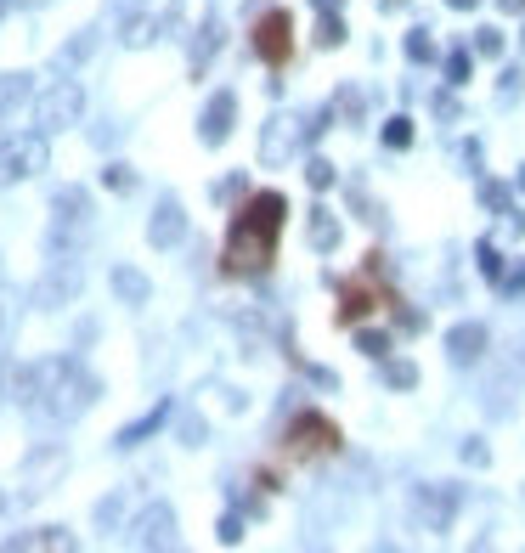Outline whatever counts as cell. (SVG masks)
<instances>
[{
    "label": "cell",
    "instance_id": "cell-1",
    "mask_svg": "<svg viewBox=\"0 0 525 553\" xmlns=\"http://www.w3.org/2000/svg\"><path fill=\"white\" fill-rule=\"evenodd\" d=\"M283 226H288V198L283 193H249L232 209V226H226V243H221V271L226 276H266L277 266V243H283Z\"/></svg>",
    "mask_w": 525,
    "mask_h": 553
},
{
    "label": "cell",
    "instance_id": "cell-2",
    "mask_svg": "<svg viewBox=\"0 0 525 553\" xmlns=\"http://www.w3.org/2000/svg\"><path fill=\"white\" fill-rule=\"evenodd\" d=\"M373 311L402 316L407 328L418 322V316H407V311H402V294H395V288L385 283V254H367L362 276H350V283L339 288V311H333V322H339V328H362Z\"/></svg>",
    "mask_w": 525,
    "mask_h": 553
},
{
    "label": "cell",
    "instance_id": "cell-3",
    "mask_svg": "<svg viewBox=\"0 0 525 553\" xmlns=\"http://www.w3.org/2000/svg\"><path fill=\"white\" fill-rule=\"evenodd\" d=\"M96 401V378L79 361H40V407L51 418H79Z\"/></svg>",
    "mask_w": 525,
    "mask_h": 553
},
{
    "label": "cell",
    "instance_id": "cell-4",
    "mask_svg": "<svg viewBox=\"0 0 525 553\" xmlns=\"http://www.w3.org/2000/svg\"><path fill=\"white\" fill-rule=\"evenodd\" d=\"M339 446H345L339 423H333L328 412H317V407L294 412V418H288V430H283V458H288V463H322V458H339Z\"/></svg>",
    "mask_w": 525,
    "mask_h": 553
},
{
    "label": "cell",
    "instance_id": "cell-5",
    "mask_svg": "<svg viewBox=\"0 0 525 553\" xmlns=\"http://www.w3.org/2000/svg\"><path fill=\"white\" fill-rule=\"evenodd\" d=\"M46 164H51V136H40V131L0 136V186L29 181V176H40Z\"/></svg>",
    "mask_w": 525,
    "mask_h": 553
},
{
    "label": "cell",
    "instance_id": "cell-6",
    "mask_svg": "<svg viewBox=\"0 0 525 553\" xmlns=\"http://www.w3.org/2000/svg\"><path fill=\"white\" fill-rule=\"evenodd\" d=\"M79 113H86V91H79V79H57V85H46V91L34 96V131L40 136L74 131Z\"/></svg>",
    "mask_w": 525,
    "mask_h": 553
},
{
    "label": "cell",
    "instance_id": "cell-7",
    "mask_svg": "<svg viewBox=\"0 0 525 553\" xmlns=\"http://www.w3.org/2000/svg\"><path fill=\"white\" fill-rule=\"evenodd\" d=\"M249 46H255V57L266 62V68H283V62L294 57V17L283 6H271L255 17V29H249Z\"/></svg>",
    "mask_w": 525,
    "mask_h": 553
},
{
    "label": "cell",
    "instance_id": "cell-8",
    "mask_svg": "<svg viewBox=\"0 0 525 553\" xmlns=\"http://www.w3.org/2000/svg\"><path fill=\"white\" fill-rule=\"evenodd\" d=\"M62 469H68V452H62V446H40V452H29V463H23V497H46L51 485L62 480Z\"/></svg>",
    "mask_w": 525,
    "mask_h": 553
},
{
    "label": "cell",
    "instance_id": "cell-9",
    "mask_svg": "<svg viewBox=\"0 0 525 553\" xmlns=\"http://www.w3.org/2000/svg\"><path fill=\"white\" fill-rule=\"evenodd\" d=\"M232 124H238V96L232 91H215V96H209V108H204V119H198L204 147H221L226 136H232Z\"/></svg>",
    "mask_w": 525,
    "mask_h": 553
},
{
    "label": "cell",
    "instance_id": "cell-10",
    "mask_svg": "<svg viewBox=\"0 0 525 553\" xmlns=\"http://www.w3.org/2000/svg\"><path fill=\"white\" fill-rule=\"evenodd\" d=\"M294 153H300V119L277 113L266 124V136H260V164H288Z\"/></svg>",
    "mask_w": 525,
    "mask_h": 553
},
{
    "label": "cell",
    "instance_id": "cell-11",
    "mask_svg": "<svg viewBox=\"0 0 525 553\" xmlns=\"http://www.w3.org/2000/svg\"><path fill=\"white\" fill-rule=\"evenodd\" d=\"M12 553H74L79 548V537H74V530H62V525H40V530H17V537L6 542Z\"/></svg>",
    "mask_w": 525,
    "mask_h": 553
},
{
    "label": "cell",
    "instance_id": "cell-12",
    "mask_svg": "<svg viewBox=\"0 0 525 553\" xmlns=\"http://www.w3.org/2000/svg\"><path fill=\"white\" fill-rule=\"evenodd\" d=\"M181 238H186V215H181L176 198H164L153 209V221H147V243H153V249H176Z\"/></svg>",
    "mask_w": 525,
    "mask_h": 553
},
{
    "label": "cell",
    "instance_id": "cell-13",
    "mask_svg": "<svg viewBox=\"0 0 525 553\" xmlns=\"http://www.w3.org/2000/svg\"><path fill=\"white\" fill-rule=\"evenodd\" d=\"M209 23H215V6H209V0H176L170 17H164V29H176L181 40H198Z\"/></svg>",
    "mask_w": 525,
    "mask_h": 553
},
{
    "label": "cell",
    "instance_id": "cell-14",
    "mask_svg": "<svg viewBox=\"0 0 525 553\" xmlns=\"http://www.w3.org/2000/svg\"><path fill=\"white\" fill-rule=\"evenodd\" d=\"M131 542H136V548H170V542H176V514H170L164 503H153V508L136 520V537H131Z\"/></svg>",
    "mask_w": 525,
    "mask_h": 553
},
{
    "label": "cell",
    "instance_id": "cell-15",
    "mask_svg": "<svg viewBox=\"0 0 525 553\" xmlns=\"http://www.w3.org/2000/svg\"><path fill=\"white\" fill-rule=\"evenodd\" d=\"M29 108H34V79L29 74H0V124H12Z\"/></svg>",
    "mask_w": 525,
    "mask_h": 553
},
{
    "label": "cell",
    "instance_id": "cell-16",
    "mask_svg": "<svg viewBox=\"0 0 525 553\" xmlns=\"http://www.w3.org/2000/svg\"><path fill=\"white\" fill-rule=\"evenodd\" d=\"M447 350H452V361H480V356H486V328H480V322H457L447 333Z\"/></svg>",
    "mask_w": 525,
    "mask_h": 553
},
{
    "label": "cell",
    "instance_id": "cell-17",
    "mask_svg": "<svg viewBox=\"0 0 525 553\" xmlns=\"http://www.w3.org/2000/svg\"><path fill=\"white\" fill-rule=\"evenodd\" d=\"M113 294L124 305H147V300H153V283H147L136 266H113Z\"/></svg>",
    "mask_w": 525,
    "mask_h": 553
},
{
    "label": "cell",
    "instance_id": "cell-18",
    "mask_svg": "<svg viewBox=\"0 0 525 553\" xmlns=\"http://www.w3.org/2000/svg\"><path fill=\"white\" fill-rule=\"evenodd\" d=\"M158 34H164V23H158V17H147V12H136V17H124V29H119V46H131V51H141V46H153Z\"/></svg>",
    "mask_w": 525,
    "mask_h": 553
},
{
    "label": "cell",
    "instance_id": "cell-19",
    "mask_svg": "<svg viewBox=\"0 0 525 553\" xmlns=\"http://www.w3.org/2000/svg\"><path fill=\"white\" fill-rule=\"evenodd\" d=\"M74 288H79V271H74V266H57V271L46 276V283H40V294H34V300L51 311V305H62V300H68Z\"/></svg>",
    "mask_w": 525,
    "mask_h": 553
},
{
    "label": "cell",
    "instance_id": "cell-20",
    "mask_svg": "<svg viewBox=\"0 0 525 553\" xmlns=\"http://www.w3.org/2000/svg\"><path fill=\"white\" fill-rule=\"evenodd\" d=\"M412 503H418V525H424V530H447V514H452V497L447 492H440V497L435 492H418Z\"/></svg>",
    "mask_w": 525,
    "mask_h": 553
},
{
    "label": "cell",
    "instance_id": "cell-21",
    "mask_svg": "<svg viewBox=\"0 0 525 553\" xmlns=\"http://www.w3.org/2000/svg\"><path fill=\"white\" fill-rule=\"evenodd\" d=\"M311 243H317L322 254H328V249H339V221H333V209H322V204L311 209Z\"/></svg>",
    "mask_w": 525,
    "mask_h": 553
},
{
    "label": "cell",
    "instance_id": "cell-22",
    "mask_svg": "<svg viewBox=\"0 0 525 553\" xmlns=\"http://www.w3.org/2000/svg\"><path fill=\"white\" fill-rule=\"evenodd\" d=\"M164 418H170V407H164V401H158V407L147 412V418H136L131 430H119V446H141V440L153 435V430H164Z\"/></svg>",
    "mask_w": 525,
    "mask_h": 553
},
{
    "label": "cell",
    "instance_id": "cell-23",
    "mask_svg": "<svg viewBox=\"0 0 525 553\" xmlns=\"http://www.w3.org/2000/svg\"><path fill=\"white\" fill-rule=\"evenodd\" d=\"M51 209H57V221H86V215H91V193H79V186H62Z\"/></svg>",
    "mask_w": 525,
    "mask_h": 553
},
{
    "label": "cell",
    "instance_id": "cell-24",
    "mask_svg": "<svg viewBox=\"0 0 525 553\" xmlns=\"http://www.w3.org/2000/svg\"><path fill=\"white\" fill-rule=\"evenodd\" d=\"M339 40H345V23H339V12H322V23H317V46H339Z\"/></svg>",
    "mask_w": 525,
    "mask_h": 553
},
{
    "label": "cell",
    "instance_id": "cell-25",
    "mask_svg": "<svg viewBox=\"0 0 525 553\" xmlns=\"http://www.w3.org/2000/svg\"><path fill=\"white\" fill-rule=\"evenodd\" d=\"M102 186H108V193H131V186H136L131 164H108V169H102Z\"/></svg>",
    "mask_w": 525,
    "mask_h": 553
},
{
    "label": "cell",
    "instance_id": "cell-26",
    "mask_svg": "<svg viewBox=\"0 0 525 553\" xmlns=\"http://www.w3.org/2000/svg\"><path fill=\"white\" fill-rule=\"evenodd\" d=\"M407 57H412V62H435V40H430V29H412V34H407Z\"/></svg>",
    "mask_w": 525,
    "mask_h": 553
},
{
    "label": "cell",
    "instance_id": "cell-27",
    "mask_svg": "<svg viewBox=\"0 0 525 553\" xmlns=\"http://www.w3.org/2000/svg\"><path fill=\"white\" fill-rule=\"evenodd\" d=\"M385 147H412V119L395 113V119L385 124Z\"/></svg>",
    "mask_w": 525,
    "mask_h": 553
},
{
    "label": "cell",
    "instance_id": "cell-28",
    "mask_svg": "<svg viewBox=\"0 0 525 553\" xmlns=\"http://www.w3.org/2000/svg\"><path fill=\"white\" fill-rule=\"evenodd\" d=\"M480 198H486V209H492V215H509V186L480 181Z\"/></svg>",
    "mask_w": 525,
    "mask_h": 553
},
{
    "label": "cell",
    "instance_id": "cell-29",
    "mask_svg": "<svg viewBox=\"0 0 525 553\" xmlns=\"http://www.w3.org/2000/svg\"><path fill=\"white\" fill-rule=\"evenodd\" d=\"M333 113H339L345 124H356V119H362V96H356V91H339V96H333Z\"/></svg>",
    "mask_w": 525,
    "mask_h": 553
},
{
    "label": "cell",
    "instance_id": "cell-30",
    "mask_svg": "<svg viewBox=\"0 0 525 553\" xmlns=\"http://www.w3.org/2000/svg\"><path fill=\"white\" fill-rule=\"evenodd\" d=\"M305 181L317 186V193H328V186H333V164H328V159H311V164H305Z\"/></svg>",
    "mask_w": 525,
    "mask_h": 553
},
{
    "label": "cell",
    "instance_id": "cell-31",
    "mask_svg": "<svg viewBox=\"0 0 525 553\" xmlns=\"http://www.w3.org/2000/svg\"><path fill=\"white\" fill-rule=\"evenodd\" d=\"M475 260H480V271H486L492 283H502V254H497L492 243H480V249H475Z\"/></svg>",
    "mask_w": 525,
    "mask_h": 553
},
{
    "label": "cell",
    "instance_id": "cell-32",
    "mask_svg": "<svg viewBox=\"0 0 525 553\" xmlns=\"http://www.w3.org/2000/svg\"><path fill=\"white\" fill-rule=\"evenodd\" d=\"M475 57H502V34L497 29H480L475 34Z\"/></svg>",
    "mask_w": 525,
    "mask_h": 553
},
{
    "label": "cell",
    "instance_id": "cell-33",
    "mask_svg": "<svg viewBox=\"0 0 525 553\" xmlns=\"http://www.w3.org/2000/svg\"><path fill=\"white\" fill-rule=\"evenodd\" d=\"M390 385L395 390H412L418 385V367H412V361H390Z\"/></svg>",
    "mask_w": 525,
    "mask_h": 553
},
{
    "label": "cell",
    "instance_id": "cell-34",
    "mask_svg": "<svg viewBox=\"0 0 525 553\" xmlns=\"http://www.w3.org/2000/svg\"><path fill=\"white\" fill-rule=\"evenodd\" d=\"M356 345H362V356H385V350H390V339H385V333H367V328H362V333H356Z\"/></svg>",
    "mask_w": 525,
    "mask_h": 553
},
{
    "label": "cell",
    "instance_id": "cell-35",
    "mask_svg": "<svg viewBox=\"0 0 525 553\" xmlns=\"http://www.w3.org/2000/svg\"><path fill=\"white\" fill-rule=\"evenodd\" d=\"M447 79H452V85L469 79V51H452V57H447Z\"/></svg>",
    "mask_w": 525,
    "mask_h": 553
},
{
    "label": "cell",
    "instance_id": "cell-36",
    "mask_svg": "<svg viewBox=\"0 0 525 553\" xmlns=\"http://www.w3.org/2000/svg\"><path fill=\"white\" fill-rule=\"evenodd\" d=\"M221 542H226V548L243 542V520H238V514H226V520H221Z\"/></svg>",
    "mask_w": 525,
    "mask_h": 553
},
{
    "label": "cell",
    "instance_id": "cell-37",
    "mask_svg": "<svg viewBox=\"0 0 525 553\" xmlns=\"http://www.w3.org/2000/svg\"><path fill=\"white\" fill-rule=\"evenodd\" d=\"M486 458H492V452H486L480 440H469V446H464V463H480V469H486Z\"/></svg>",
    "mask_w": 525,
    "mask_h": 553
},
{
    "label": "cell",
    "instance_id": "cell-38",
    "mask_svg": "<svg viewBox=\"0 0 525 553\" xmlns=\"http://www.w3.org/2000/svg\"><path fill=\"white\" fill-rule=\"evenodd\" d=\"M502 288H509V294H520V288H525V266H514V271H502Z\"/></svg>",
    "mask_w": 525,
    "mask_h": 553
},
{
    "label": "cell",
    "instance_id": "cell-39",
    "mask_svg": "<svg viewBox=\"0 0 525 553\" xmlns=\"http://www.w3.org/2000/svg\"><path fill=\"white\" fill-rule=\"evenodd\" d=\"M86 51H91V34H86V40H74V46L62 51V62H79V57H86Z\"/></svg>",
    "mask_w": 525,
    "mask_h": 553
},
{
    "label": "cell",
    "instance_id": "cell-40",
    "mask_svg": "<svg viewBox=\"0 0 525 553\" xmlns=\"http://www.w3.org/2000/svg\"><path fill=\"white\" fill-rule=\"evenodd\" d=\"M497 6L509 12V17H525V0H497Z\"/></svg>",
    "mask_w": 525,
    "mask_h": 553
},
{
    "label": "cell",
    "instance_id": "cell-41",
    "mask_svg": "<svg viewBox=\"0 0 525 553\" xmlns=\"http://www.w3.org/2000/svg\"><path fill=\"white\" fill-rule=\"evenodd\" d=\"M447 6H452V12H475V6H480V0H447Z\"/></svg>",
    "mask_w": 525,
    "mask_h": 553
},
{
    "label": "cell",
    "instance_id": "cell-42",
    "mask_svg": "<svg viewBox=\"0 0 525 553\" xmlns=\"http://www.w3.org/2000/svg\"><path fill=\"white\" fill-rule=\"evenodd\" d=\"M12 6H51V0H12Z\"/></svg>",
    "mask_w": 525,
    "mask_h": 553
},
{
    "label": "cell",
    "instance_id": "cell-43",
    "mask_svg": "<svg viewBox=\"0 0 525 553\" xmlns=\"http://www.w3.org/2000/svg\"><path fill=\"white\" fill-rule=\"evenodd\" d=\"M379 6H385V12H390V6H407V0H379Z\"/></svg>",
    "mask_w": 525,
    "mask_h": 553
},
{
    "label": "cell",
    "instance_id": "cell-44",
    "mask_svg": "<svg viewBox=\"0 0 525 553\" xmlns=\"http://www.w3.org/2000/svg\"><path fill=\"white\" fill-rule=\"evenodd\" d=\"M328 6H339V0H317V12H328Z\"/></svg>",
    "mask_w": 525,
    "mask_h": 553
},
{
    "label": "cell",
    "instance_id": "cell-45",
    "mask_svg": "<svg viewBox=\"0 0 525 553\" xmlns=\"http://www.w3.org/2000/svg\"><path fill=\"white\" fill-rule=\"evenodd\" d=\"M0 322H6V300H0Z\"/></svg>",
    "mask_w": 525,
    "mask_h": 553
},
{
    "label": "cell",
    "instance_id": "cell-46",
    "mask_svg": "<svg viewBox=\"0 0 525 553\" xmlns=\"http://www.w3.org/2000/svg\"><path fill=\"white\" fill-rule=\"evenodd\" d=\"M0 503H6V497H0Z\"/></svg>",
    "mask_w": 525,
    "mask_h": 553
}]
</instances>
